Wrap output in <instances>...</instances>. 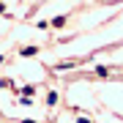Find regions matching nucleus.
I'll return each mask as SVG.
<instances>
[{"label":"nucleus","mask_w":123,"mask_h":123,"mask_svg":"<svg viewBox=\"0 0 123 123\" xmlns=\"http://www.w3.org/2000/svg\"><path fill=\"white\" fill-rule=\"evenodd\" d=\"M49 25H52V27H63V25H66V17H55Z\"/></svg>","instance_id":"obj_1"},{"label":"nucleus","mask_w":123,"mask_h":123,"mask_svg":"<svg viewBox=\"0 0 123 123\" xmlns=\"http://www.w3.org/2000/svg\"><path fill=\"white\" fill-rule=\"evenodd\" d=\"M36 52H38V47H25V49H22V57H30V55H36Z\"/></svg>","instance_id":"obj_2"},{"label":"nucleus","mask_w":123,"mask_h":123,"mask_svg":"<svg viewBox=\"0 0 123 123\" xmlns=\"http://www.w3.org/2000/svg\"><path fill=\"white\" fill-rule=\"evenodd\" d=\"M47 104H49V107L57 104V93H49V96H47Z\"/></svg>","instance_id":"obj_3"},{"label":"nucleus","mask_w":123,"mask_h":123,"mask_svg":"<svg viewBox=\"0 0 123 123\" xmlns=\"http://www.w3.org/2000/svg\"><path fill=\"white\" fill-rule=\"evenodd\" d=\"M22 93H25V96H27V98H30V96H33V93H36V88H33V85H25V88H22Z\"/></svg>","instance_id":"obj_4"},{"label":"nucleus","mask_w":123,"mask_h":123,"mask_svg":"<svg viewBox=\"0 0 123 123\" xmlns=\"http://www.w3.org/2000/svg\"><path fill=\"white\" fill-rule=\"evenodd\" d=\"M77 123H93V120H88V118H77Z\"/></svg>","instance_id":"obj_5"},{"label":"nucleus","mask_w":123,"mask_h":123,"mask_svg":"<svg viewBox=\"0 0 123 123\" xmlns=\"http://www.w3.org/2000/svg\"><path fill=\"white\" fill-rule=\"evenodd\" d=\"M22 123H36V120H22Z\"/></svg>","instance_id":"obj_6"}]
</instances>
